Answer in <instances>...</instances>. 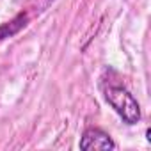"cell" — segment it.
Segmentation results:
<instances>
[{
  "instance_id": "6da1fadb",
  "label": "cell",
  "mask_w": 151,
  "mask_h": 151,
  "mask_svg": "<svg viewBox=\"0 0 151 151\" xmlns=\"http://www.w3.org/2000/svg\"><path fill=\"white\" fill-rule=\"evenodd\" d=\"M105 100L126 124H137L140 121V107L133 98V94H130V91H126L124 87L121 86L107 87Z\"/></svg>"
},
{
  "instance_id": "7a4b0ae2",
  "label": "cell",
  "mask_w": 151,
  "mask_h": 151,
  "mask_svg": "<svg viewBox=\"0 0 151 151\" xmlns=\"http://www.w3.org/2000/svg\"><path fill=\"white\" fill-rule=\"evenodd\" d=\"M80 149H84V151H93V149H116V142L101 128L91 126V128H87L82 133Z\"/></svg>"
},
{
  "instance_id": "3957f363",
  "label": "cell",
  "mask_w": 151,
  "mask_h": 151,
  "mask_svg": "<svg viewBox=\"0 0 151 151\" xmlns=\"http://www.w3.org/2000/svg\"><path fill=\"white\" fill-rule=\"evenodd\" d=\"M27 22H29L27 14L20 13V14H18L16 18H13L11 22L2 23V25H0V41L6 39V37H11V36H14V34H18V32L27 25Z\"/></svg>"
}]
</instances>
